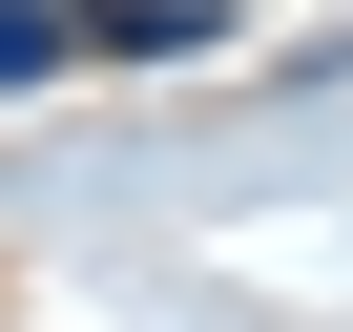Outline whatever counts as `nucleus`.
I'll list each match as a JSON object with an SVG mask.
<instances>
[{
    "mask_svg": "<svg viewBox=\"0 0 353 332\" xmlns=\"http://www.w3.org/2000/svg\"><path fill=\"white\" fill-rule=\"evenodd\" d=\"M63 63V0H0V83H42Z\"/></svg>",
    "mask_w": 353,
    "mask_h": 332,
    "instance_id": "obj_2",
    "label": "nucleus"
},
{
    "mask_svg": "<svg viewBox=\"0 0 353 332\" xmlns=\"http://www.w3.org/2000/svg\"><path fill=\"white\" fill-rule=\"evenodd\" d=\"M188 42H229L208 0H63V63H188Z\"/></svg>",
    "mask_w": 353,
    "mask_h": 332,
    "instance_id": "obj_1",
    "label": "nucleus"
}]
</instances>
